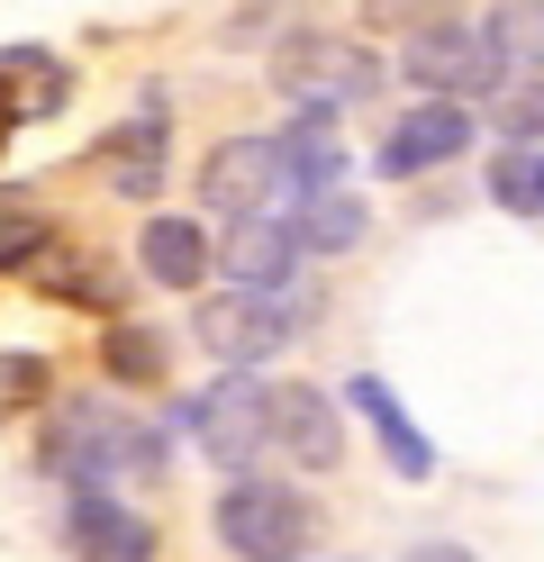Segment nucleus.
<instances>
[{"instance_id": "2", "label": "nucleus", "mask_w": 544, "mask_h": 562, "mask_svg": "<svg viewBox=\"0 0 544 562\" xmlns=\"http://www.w3.org/2000/svg\"><path fill=\"white\" fill-rule=\"evenodd\" d=\"M309 308L318 300H300V291H218V300H200V345L227 372H254V363H273L290 336L309 327Z\"/></svg>"}, {"instance_id": "3", "label": "nucleus", "mask_w": 544, "mask_h": 562, "mask_svg": "<svg viewBox=\"0 0 544 562\" xmlns=\"http://www.w3.org/2000/svg\"><path fill=\"white\" fill-rule=\"evenodd\" d=\"M218 544L236 562H300L309 553V499L290 481L245 472V481L218 490Z\"/></svg>"}, {"instance_id": "20", "label": "nucleus", "mask_w": 544, "mask_h": 562, "mask_svg": "<svg viewBox=\"0 0 544 562\" xmlns=\"http://www.w3.org/2000/svg\"><path fill=\"white\" fill-rule=\"evenodd\" d=\"M454 0H363V19L373 27H409V37H426V27H445Z\"/></svg>"}, {"instance_id": "1", "label": "nucleus", "mask_w": 544, "mask_h": 562, "mask_svg": "<svg viewBox=\"0 0 544 562\" xmlns=\"http://www.w3.org/2000/svg\"><path fill=\"white\" fill-rule=\"evenodd\" d=\"M164 463V427H145L127 408H55L46 417V472L64 490H100V481H127V472H155Z\"/></svg>"}, {"instance_id": "24", "label": "nucleus", "mask_w": 544, "mask_h": 562, "mask_svg": "<svg viewBox=\"0 0 544 562\" xmlns=\"http://www.w3.org/2000/svg\"><path fill=\"white\" fill-rule=\"evenodd\" d=\"M535 209H544V164H535Z\"/></svg>"}, {"instance_id": "19", "label": "nucleus", "mask_w": 544, "mask_h": 562, "mask_svg": "<svg viewBox=\"0 0 544 562\" xmlns=\"http://www.w3.org/2000/svg\"><path fill=\"white\" fill-rule=\"evenodd\" d=\"M36 400H46V363L36 355H0V417H19Z\"/></svg>"}, {"instance_id": "5", "label": "nucleus", "mask_w": 544, "mask_h": 562, "mask_svg": "<svg viewBox=\"0 0 544 562\" xmlns=\"http://www.w3.org/2000/svg\"><path fill=\"white\" fill-rule=\"evenodd\" d=\"M191 436H200V453H209L218 472L245 481L254 463H264V445H273V391L254 372H227L218 391L191 400Z\"/></svg>"}, {"instance_id": "17", "label": "nucleus", "mask_w": 544, "mask_h": 562, "mask_svg": "<svg viewBox=\"0 0 544 562\" xmlns=\"http://www.w3.org/2000/svg\"><path fill=\"white\" fill-rule=\"evenodd\" d=\"M490 46H499V64H535L544 74V0H499L490 10Z\"/></svg>"}, {"instance_id": "16", "label": "nucleus", "mask_w": 544, "mask_h": 562, "mask_svg": "<svg viewBox=\"0 0 544 562\" xmlns=\"http://www.w3.org/2000/svg\"><path fill=\"white\" fill-rule=\"evenodd\" d=\"M290 236H300V255H345L363 236V200L354 191H318V200L290 209Z\"/></svg>"}, {"instance_id": "23", "label": "nucleus", "mask_w": 544, "mask_h": 562, "mask_svg": "<svg viewBox=\"0 0 544 562\" xmlns=\"http://www.w3.org/2000/svg\"><path fill=\"white\" fill-rule=\"evenodd\" d=\"M409 562H471V553H463V544H445V536H435V544H418Z\"/></svg>"}, {"instance_id": "7", "label": "nucleus", "mask_w": 544, "mask_h": 562, "mask_svg": "<svg viewBox=\"0 0 544 562\" xmlns=\"http://www.w3.org/2000/svg\"><path fill=\"white\" fill-rule=\"evenodd\" d=\"M471 136H481V119L463 110V100H418L409 119H390V136H381V182H409V172H426V164H454V155H471Z\"/></svg>"}, {"instance_id": "22", "label": "nucleus", "mask_w": 544, "mask_h": 562, "mask_svg": "<svg viewBox=\"0 0 544 562\" xmlns=\"http://www.w3.org/2000/svg\"><path fill=\"white\" fill-rule=\"evenodd\" d=\"M499 127L518 136V146H526V136H544V74H535V82H518V100L499 110Z\"/></svg>"}, {"instance_id": "13", "label": "nucleus", "mask_w": 544, "mask_h": 562, "mask_svg": "<svg viewBox=\"0 0 544 562\" xmlns=\"http://www.w3.org/2000/svg\"><path fill=\"white\" fill-rule=\"evenodd\" d=\"M273 146H281V191H300V200L336 191V110H300Z\"/></svg>"}, {"instance_id": "12", "label": "nucleus", "mask_w": 544, "mask_h": 562, "mask_svg": "<svg viewBox=\"0 0 544 562\" xmlns=\"http://www.w3.org/2000/svg\"><path fill=\"white\" fill-rule=\"evenodd\" d=\"M273 445L290 453V463H309L326 472L345 453V427H336V400H318V391H273Z\"/></svg>"}, {"instance_id": "21", "label": "nucleus", "mask_w": 544, "mask_h": 562, "mask_svg": "<svg viewBox=\"0 0 544 562\" xmlns=\"http://www.w3.org/2000/svg\"><path fill=\"white\" fill-rule=\"evenodd\" d=\"M109 363L127 381H155L164 372V345H145V327H109Z\"/></svg>"}, {"instance_id": "8", "label": "nucleus", "mask_w": 544, "mask_h": 562, "mask_svg": "<svg viewBox=\"0 0 544 562\" xmlns=\"http://www.w3.org/2000/svg\"><path fill=\"white\" fill-rule=\"evenodd\" d=\"M164 164H173V119L155 110V100H145L136 119H119V127L91 146V172H100L119 200H155V191H164Z\"/></svg>"}, {"instance_id": "4", "label": "nucleus", "mask_w": 544, "mask_h": 562, "mask_svg": "<svg viewBox=\"0 0 544 562\" xmlns=\"http://www.w3.org/2000/svg\"><path fill=\"white\" fill-rule=\"evenodd\" d=\"M273 82L300 100V110H336V100H373L381 91V55L354 37H326V27H300L273 55Z\"/></svg>"}, {"instance_id": "6", "label": "nucleus", "mask_w": 544, "mask_h": 562, "mask_svg": "<svg viewBox=\"0 0 544 562\" xmlns=\"http://www.w3.org/2000/svg\"><path fill=\"white\" fill-rule=\"evenodd\" d=\"M409 82H426V100H471V91H490L508 64H499V46H490V27H463V19H445V27H426V37H409Z\"/></svg>"}, {"instance_id": "11", "label": "nucleus", "mask_w": 544, "mask_h": 562, "mask_svg": "<svg viewBox=\"0 0 544 562\" xmlns=\"http://www.w3.org/2000/svg\"><path fill=\"white\" fill-rule=\"evenodd\" d=\"M290 263H300V236L290 218H236L227 245H218V272H227V291H290Z\"/></svg>"}, {"instance_id": "18", "label": "nucleus", "mask_w": 544, "mask_h": 562, "mask_svg": "<svg viewBox=\"0 0 544 562\" xmlns=\"http://www.w3.org/2000/svg\"><path fill=\"white\" fill-rule=\"evenodd\" d=\"M36 255H46V218H36L19 191H0V272H19Z\"/></svg>"}, {"instance_id": "10", "label": "nucleus", "mask_w": 544, "mask_h": 562, "mask_svg": "<svg viewBox=\"0 0 544 562\" xmlns=\"http://www.w3.org/2000/svg\"><path fill=\"white\" fill-rule=\"evenodd\" d=\"M64 536L82 562H155V526L136 508H119L109 490H73L64 499Z\"/></svg>"}, {"instance_id": "15", "label": "nucleus", "mask_w": 544, "mask_h": 562, "mask_svg": "<svg viewBox=\"0 0 544 562\" xmlns=\"http://www.w3.org/2000/svg\"><path fill=\"white\" fill-rule=\"evenodd\" d=\"M354 408L373 417V436L390 445V463H399V481H426V472H435V453H426V436L409 427V408H399V391H390L381 372H363V381H354Z\"/></svg>"}, {"instance_id": "14", "label": "nucleus", "mask_w": 544, "mask_h": 562, "mask_svg": "<svg viewBox=\"0 0 544 562\" xmlns=\"http://www.w3.org/2000/svg\"><path fill=\"white\" fill-rule=\"evenodd\" d=\"M136 272L164 281V291H191V281L209 272V236H200L191 218H145V236H136Z\"/></svg>"}, {"instance_id": "9", "label": "nucleus", "mask_w": 544, "mask_h": 562, "mask_svg": "<svg viewBox=\"0 0 544 562\" xmlns=\"http://www.w3.org/2000/svg\"><path fill=\"white\" fill-rule=\"evenodd\" d=\"M273 191H281V146L273 136H227V146L200 164V200L227 209V218H264Z\"/></svg>"}]
</instances>
